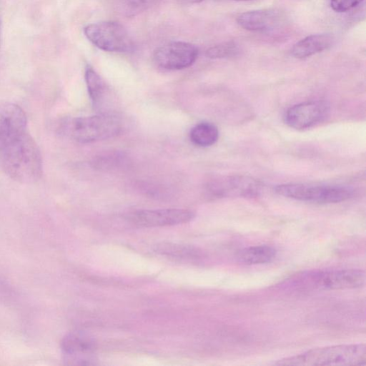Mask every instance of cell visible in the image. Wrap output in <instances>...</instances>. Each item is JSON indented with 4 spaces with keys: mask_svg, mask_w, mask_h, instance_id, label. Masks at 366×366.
<instances>
[{
    "mask_svg": "<svg viewBox=\"0 0 366 366\" xmlns=\"http://www.w3.org/2000/svg\"><path fill=\"white\" fill-rule=\"evenodd\" d=\"M285 16L280 11L274 9L252 10L240 14L237 24L244 29L267 32L274 30L283 24Z\"/></svg>",
    "mask_w": 366,
    "mask_h": 366,
    "instance_id": "4fadbf2b",
    "label": "cell"
},
{
    "mask_svg": "<svg viewBox=\"0 0 366 366\" xmlns=\"http://www.w3.org/2000/svg\"><path fill=\"white\" fill-rule=\"evenodd\" d=\"M197 47L185 41H172L157 47L153 53L156 64L167 70H180L192 66L197 59Z\"/></svg>",
    "mask_w": 366,
    "mask_h": 366,
    "instance_id": "52a82bcc",
    "label": "cell"
},
{
    "mask_svg": "<svg viewBox=\"0 0 366 366\" xmlns=\"http://www.w3.org/2000/svg\"><path fill=\"white\" fill-rule=\"evenodd\" d=\"M26 116L19 106L0 104V151L26 132Z\"/></svg>",
    "mask_w": 366,
    "mask_h": 366,
    "instance_id": "8fae6325",
    "label": "cell"
},
{
    "mask_svg": "<svg viewBox=\"0 0 366 366\" xmlns=\"http://www.w3.org/2000/svg\"><path fill=\"white\" fill-rule=\"evenodd\" d=\"M191 142L199 147H209L219 138L217 127L210 122H201L193 127L189 133Z\"/></svg>",
    "mask_w": 366,
    "mask_h": 366,
    "instance_id": "ac0fdd59",
    "label": "cell"
},
{
    "mask_svg": "<svg viewBox=\"0 0 366 366\" xmlns=\"http://www.w3.org/2000/svg\"><path fill=\"white\" fill-rule=\"evenodd\" d=\"M234 1H249V0H234Z\"/></svg>",
    "mask_w": 366,
    "mask_h": 366,
    "instance_id": "d4e9b609",
    "label": "cell"
},
{
    "mask_svg": "<svg viewBox=\"0 0 366 366\" xmlns=\"http://www.w3.org/2000/svg\"><path fill=\"white\" fill-rule=\"evenodd\" d=\"M194 217L192 211L184 209H142L132 212L127 217L132 224L144 227L184 224Z\"/></svg>",
    "mask_w": 366,
    "mask_h": 366,
    "instance_id": "30bf717a",
    "label": "cell"
},
{
    "mask_svg": "<svg viewBox=\"0 0 366 366\" xmlns=\"http://www.w3.org/2000/svg\"><path fill=\"white\" fill-rule=\"evenodd\" d=\"M277 250L267 244L254 245L244 248L237 254L238 260L247 265L261 264L272 262Z\"/></svg>",
    "mask_w": 366,
    "mask_h": 366,
    "instance_id": "2e32d148",
    "label": "cell"
},
{
    "mask_svg": "<svg viewBox=\"0 0 366 366\" xmlns=\"http://www.w3.org/2000/svg\"><path fill=\"white\" fill-rule=\"evenodd\" d=\"M239 51L237 43L229 41L211 46L206 51V56L209 59H223L236 56Z\"/></svg>",
    "mask_w": 366,
    "mask_h": 366,
    "instance_id": "ffe728a7",
    "label": "cell"
},
{
    "mask_svg": "<svg viewBox=\"0 0 366 366\" xmlns=\"http://www.w3.org/2000/svg\"><path fill=\"white\" fill-rule=\"evenodd\" d=\"M333 41L330 34H312L294 44L291 54L297 59L307 58L330 47Z\"/></svg>",
    "mask_w": 366,
    "mask_h": 366,
    "instance_id": "5bb4252c",
    "label": "cell"
},
{
    "mask_svg": "<svg viewBox=\"0 0 366 366\" xmlns=\"http://www.w3.org/2000/svg\"><path fill=\"white\" fill-rule=\"evenodd\" d=\"M207 191L218 197H254L259 194L261 183L244 175H230L212 179L206 186Z\"/></svg>",
    "mask_w": 366,
    "mask_h": 366,
    "instance_id": "ba28073f",
    "label": "cell"
},
{
    "mask_svg": "<svg viewBox=\"0 0 366 366\" xmlns=\"http://www.w3.org/2000/svg\"><path fill=\"white\" fill-rule=\"evenodd\" d=\"M158 0H122V5L127 13L135 14L141 12L153 4Z\"/></svg>",
    "mask_w": 366,
    "mask_h": 366,
    "instance_id": "44dd1931",
    "label": "cell"
},
{
    "mask_svg": "<svg viewBox=\"0 0 366 366\" xmlns=\"http://www.w3.org/2000/svg\"><path fill=\"white\" fill-rule=\"evenodd\" d=\"M87 39L105 51L127 53L134 50V41L120 23L103 21L88 24L84 29Z\"/></svg>",
    "mask_w": 366,
    "mask_h": 366,
    "instance_id": "8992f818",
    "label": "cell"
},
{
    "mask_svg": "<svg viewBox=\"0 0 366 366\" xmlns=\"http://www.w3.org/2000/svg\"><path fill=\"white\" fill-rule=\"evenodd\" d=\"M330 107L324 101H307L290 107L285 114V122L297 130L310 129L325 119Z\"/></svg>",
    "mask_w": 366,
    "mask_h": 366,
    "instance_id": "9c48e42d",
    "label": "cell"
},
{
    "mask_svg": "<svg viewBox=\"0 0 366 366\" xmlns=\"http://www.w3.org/2000/svg\"><path fill=\"white\" fill-rule=\"evenodd\" d=\"M154 250L162 255L181 259H193L200 256L197 248L172 242L158 243L154 246Z\"/></svg>",
    "mask_w": 366,
    "mask_h": 366,
    "instance_id": "d6986e66",
    "label": "cell"
},
{
    "mask_svg": "<svg viewBox=\"0 0 366 366\" xmlns=\"http://www.w3.org/2000/svg\"><path fill=\"white\" fill-rule=\"evenodd\" d=\"M274 190L285 197L321 204L341 202L353 194L350 187L342 185L290 183L277 185Z\"/></svg>",
    "mask_w": 366,
    "mask_h": 366,
    "instance_id": "5b68a950",
    "label": "cell"
},
{
    "mask_svg": "<svg viewBox=\"0 0 366 366\" xmlns=\"http://www.w3.org/2000/svg\"><path fill=\"white\" fill-rule=\"evenodd\" d=\"M184 1L186 2H188V3L195 4V3H199V2L202 1L203 0H184Z\"/></svg>",
    "mask_w": 366,
    "mask_h": 366,
    "instance_id": "cb8c5ba5",
    "label": "cell"
},
{
    "mask_svg": "<svg viewBox=\"0 0 366 366\" xmlns=\"http://www.w3.org/2000/svg\"><path fill=\"white\" fill-rule=\"evenodd\" d=\"M14 291L4 280L0 278V302H7L14 298Z\"/></svg>",
    "mask_w": 366,
    "mask_h": 366,
    "instance_id": "603a6c76",
    "label": "cell"
},
{
    "mask_svg": "<svg viewBox=\"0 0 366 366\" xmlns=\"http://www.w3.org/2000/svg\"><path fill=\"white\" fill-rule=\"evenodd\" d=\"M363 0H330L331 8L337 12H345L357 6Z\"/></svg>",
    "mask_w": 366,
    "mask_h": 366,
    "instance_id": "7402d4cb",
    "label": "cell"
},
{
    "mask_svg": "<svg viewBox=\"0 0 366 366\" xmlns=\"http://www.w3.org/2000/svg\"><path fill=\"white\" fill-rule=\"evenodd\" d=\"M84 78L92 105L100 108L107 92L105 82L90 66L85 69Z\"/></svg>",
    "mask_w": 366,
    "mask_h": 366,
    "instance_id": "e0dca14e",
    "label": "cell"
},
{
    "mask_svg": "<svg viewBox=\"0 0 366 366\" xmlns=\"http://www.w3.org/2000/svg\"><path fill=\"white\" fill-rule=\"evenodd\" d=\"M96 348V342L82 332H71L66 335L61 342L64 360L69 365H89L90 355Z\"/></svg>",
    "mask_w": 366,
    "mask_h": 366,
    "instance_id": "7c38bea8",
    "label": "cell"
},
{
    "mask_svg": "<svg viewBox=\"0 0 366 366\" xmlns=\"http://www.w3.org/2000/svg\"><path fill=\"white\" fill-rule=\"evenodd\" d=\"M0 163L9 177L21 183H34L42 175L40 149L26 132L0 151Z\"/></svg>",
    "mask_w": 366,
    "mask_h": 366,
    "instance_id": "6da1fadb",
    "label": "cell"
},
{
    "mask_svg": "<svg viewBox=\"0 0 366 366\" xmlns=\"http://www.w3.org/2000/svg\"><path fill=\"white\" fill-rule=\"evenodd\" d=\"M92 168L104 172L122 169L129 164L128 156L120 151H106L92 158Z\"/></svg>",
    "mask_w": 366,
    "mask_h": 366,
    "instance_id": "9a60e30c",
    "label": "cell"
},
{
    "mask_svg": "<svg viewBox=\"0 0 366 366\" xmlns=\"http://www.w3.org/2000/svg\"><path fill=\"white\" fill-rule=\"evenodd\" d=\"M63 132L80 143L104 140L119 134L122 130L120 119L109 113L76 117L65 122Z\"/></svg>",
    "mask_w": 366,
    "mask_h": 366,
    "instance_id": "277c9868",
    "label": "cell"
},
{
    "mask_svg": "<svg viewBox=\"0 0 366 366\" xmlns=\"http://www.w3.org/2000/svg\"><path fill=\"white\" fill-rule=\"evenodd\" d=\"M366 364L365 343L336 345L313 348L277 360L276 365L350 366Z\"/></svg>",
    "mask_w": 366,
    "mask_h": 366,
    "instance_id": "3957f363",
    "label": "cell"
},
{
    "mask_svg": "<svg viewBox=\"0 0 366 366\" xmlns=\"http://www.w3.org/2000/svg\"><path fill=\"white\" fill-rule=\"evenodd\" d=\"M365 273L359 269H322L302 272L282 283L296 290H350L362 287Z\"/></svg>",
    "mask_w": 366,
    "mask_h": 366,
    "instance_id": "7a4b0ae2",
    "label": "cell"
},
{
    "mask_svg": "<svg viewBox=\"0 0 366 366\" xmlns=\"http://www.w3.org/2000/svg\"><path fill=\"white\" fill-rule=\"evenodd\" d=\"M0 29H1V21H0Z\"/></svg>",
    "mask_w": 366,
    "mask_h": 366,
    "instance_id": "484cf974",
    "label": "cell"
}]
</instances>
